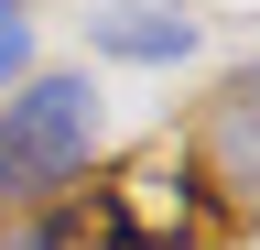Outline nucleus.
<instances>
[{
    "label": "nucleus",
    "instance_id": "obj_1",
    "mask_svg": "<svg viewBox=\"0 0 260 250\" xmlns=\"http://www.w3.org/2000/svg\"><path fill=\"white\" fill-rule=\"evenodd\" d=\"M87 152H98V87L87 76H32L22 98H0V196L11 207L76 185Z\"/></svg>",
    "mask_w": 260,
    "mask_h": 250
},
{
    "label": "nucleus",
    "instance_id": "obj_2",
    "mask_svg": "<svg viewBox=\"0 0 260 250\" xmlns=\"http://www.w3.org/2000/svg\"><path fill=\"white\" fill-rule=\"evenodd\" d=\"M206 229V185L184 163H130L87 217H65V250H184Z\"/></svg>",
    "mask_w": 260,
    "mask_h": 250
},
{
    "label": "nucleus",
    "instance_id": "obj_3",
    "mask_svg": "<svg viewBox=\"0 0 260 250\" xmlns=\"http://www.w3.org/2000/svg\"><path fill=\"white\" fill-rule=\"evenodd\" d=\"M98 54H119V66H174V54H195V11H174V0H119V11L87 22Z\"/></svg>",
    "mask_w": 260,
    "mask_h": 250
},
{
    "label": "nucleus",
    "instance_id": "obj_4",
    "mask_svg": "<svg viewBox=\"0 0 260 250\" xmlns=\"http://www.w3.org/2000/svg\"><path fill=\"white\" fill-rule=\"evenodd\" d=\"M217 174L260 196V66L228 87V109H217Z\"/></svg>",
    "mask_w": 260,
    "mask_h": 250
},
{
    "label": "nucleus",
    "instance_id": "obj_5",
    "mask_svg": "<svg viewBox=\"0 0 260 250\" xmlns=\"http://www.w3.org/2000/svg\"><path fill=\"white\" fill-rule=\"evenodd\" d=\"M22 66H32V22H22V11H11V0H0V87H11V76H22Z\"/></svg>",
    "mask_w": 260,
    "mask_h": 250
},
{
    "label": "nucleus",
    "instance_id": "obj_6",
    "mask_svg": "<svg viewBox=\"0 0 260 250\" xmlns=\"http://www.w3.org/2000/svg\"><path fill=\"white\" fill-rule=\"evenodd\" d=\"M11 11H22V0H11Z\"/></svg>",
    "mask_w": 260,
    "mask_h": 250
}]
</instances>
